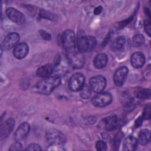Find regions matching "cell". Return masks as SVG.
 Here are the masks:
<instances>
[{
  "label": "cell",
  "instance_id": "f546056e",
  "mask_svg": "<svg viewBox=\"0 0 151 151\" xmlns=\"http://www.w3.org/2000/svg\"><path fill=\"white\" fill-rule=\"evenodd\" d=\"M40 35H41V37L44 39H45L46 40H49L51 39V35L48 33L44 31H40Z\"/></svg>",
  "mask_w": 151,
  "mask_h": 151
},
{
  "label": "cell",
  "instance_id": "ba28073f",
  "mask_svg": "<svg viewBox=\"0 0 151 151\" xmlns=\"http://www.w3.org/2000/svg\"><path fill=\"white\" fill-rule=\"evenodd\" d=\"M85 77L80 73L74 74L69 80V87L73 91H80L84 85Z\"/></svg>",
  "mask_w": 151,
  "mask_h": 151
},
{
  "label": "cell",
  "instance_id": "7402d4cb",
  "mask_svg": "<svg viewBox=\"0 0 151 151\" xmlns=\"http://www.w3.org/2000/svg\"><path fill=\"white\" fill-rule=\"evenodd\" d=\"M150 90L149 88H139L134 91L135 96L141 100H145L150 99Z\"/></svg>",
  "mask_w": 151,
  "mask_h": 151
},
{
  "label": "cell",
  "instance_id": "3957f363",
  "mask_svg": "<svg viewBox=\"0 0 151 151\" xmlns=\"http://www.w3.org/2000/svg\"><path fill=\"white\" fill-rule=\"evenodd\" d=\"M67 59L69 65L74 68H81L85 62L82 52L76 49L67 52Z\"/></svg>",
  "mask_w": 151,
  "mask_h": 151
},
{
  "label": "cell",
  "instance_id": "2e32d148",
  "mask_svg": "<svg viewBox=\"0 0 151 151\" xmlns=\"http://www.w3.org/2000/svg\"><path fill=\"white\" fill-rule=\"evenodd\" d=\"M132 65L135 68H142L145 63V57L141 52H136L133 53L130 58Z\"/></svg>",
  "mask_w": 151,
  "mask_h": 151
},
{
  "label": "cell",
  "instance_id": "484cf974",
  "mask_svg": "<svg viewBox=\"0 0 151 151\" xmlns=\"http://www.w3.org/2000/svg\"><path fill=\"white\" fill-rule=\"evenodd\" d=\"M96 147L97 150L104 151L107 149V145L103 140H99L96 142Z\"/></svg>",
  "mask_w": 151,
  "mask_h": 151
},
{
  "label": "cell",
  "instance_id": "8fae6325",
  "mask_svg": "<svg viewBox=\"0 0 151 151\" xmlns=\"http://www.w3.org/2000/svg\"><path fill=\"white\" fill-rule=\"evenodd\" d=\"M128 71L129 70L126 66H122L116 71L113 76V80L117 86L120 87L124 84L127 78Z\"/></svg>",
  "mask_w": 151,
  "mask_h": 151
},
{
  "label": "cell",
  "instance_id": "44dd1931",
  "mask_svg": "<svg viewBox=\"0 0 151 151\" xmlns=\"http://www.w3.org/2000/svg\"><path fill=\"white\" fill-rule=\"evenodd\" d=\"M150 140V132L147 129H143L142 130L138 136V140L139 142L142 145H146Z\"/></svg>",
  "mask_w": 151,
  "mask_h": 151
},
{
  "label": "cell",
  "instance_id": "7a4b0ae2",
  "mask_svg": "<svg viewBox=\"0 0 151 151\" xmlns=\"http://www.w3.org/2000/svg\"><path fill=\"white\" fill-rule=\"evenodd\" d=\"M77 44L81 52L91 51L96 45V40L94 37L87 36L83 33H79L77 37Z\"/></svg>",
  "mask_w": 151,
  "mask_h": 151
},
{
  "label": "cell",
  "instance_id": "603a6c76",
  "mask_svg": "<svg viewBox=\"0 0 151 151\" xmlns=\"http://www.w3.org/2000/svg\"><path fill=\"white\" fill-rule=\"evenodd\" d=\"M145 42V37L142 34H137L134 35L132 38V45L135 47H140Z\"/></svg>",
  "mask_w": 151,
  "mask_h": 151
},
{
  "label": "cell",
  "instance_id": "9c48e42d",
  "mask_svg": "<svg viewBox=\"0 0 151 151\" xmlns=\"http://www.w3.org/2000/svg\"><path fill=\"white\" fill-rule=\"evenodd\" d=\"M6 14L10 20L18 25H22L25 22L24 15L14 8H8L6 10Z\"/></svg>",
  "mask_w": 151,
  "mask_h": 151
},
{
  "label": "cell",
  "instance_id": "4dcf8cb0",
  "mask_svg": "<svg viewBox=\"0 0 151 151\" xmlns=\"http://www.w3.org/2000/svg\"><path fill=\"white\" fill-rule=\"evenodd\" d=\"M142 122H143V117L141 116L139 117L138 119L135 122V126L136 127H140L142 124Z\"/></svg>",
  "mask_w": 151,
  "mask_h": 151
},
{
  "label": "cell",
  "instance_id": "d6986e66",
  "mask_svg": "<svg viewBox=\"0 0 151 151\" xmlns=\"http://www.w3.org/2000/svg\"><path fill=\"white\" fill-rule=\"evenodd\" d=\"M104 124L105 129L111 131L116 128L119 124V119L116 116H110L104 119Z\"/></svg>",
  "mask_w": 151,
  "mask_h": 151
},
{
  "label": "cell",
  "instance_id": "9a60e30c",
  "mask_svg": "<svg viewBox=\"0 0 151 151\" xmlns=\"http://www.w3.org/2000/svg\"><path fill=\"white\" fill-rule=\"evenodd\" d=\"M29 51L28 45L25 42H21L18 44L14 49L13 55L18 59H22L26 57Z\"/></svg>",
  "mask_w": 151,
  "mask_h": 151
},
{
  "label": "cell",
  "instance_id": "ffe728a7",
  "mask_svg": "<svg viewBox=\"0 0 151 151\" xmlns=\"http://www.w3.org/2000/svg\"><path fill=\"white\" fill-rule=\"evenodd\" d=\"M108 57L106 54L101 53L97 55L94 60V66L98 69L102 68L106 66L107 63Z\"/></svg>",
  "mask_w": 151,
  "mask_h": 151
},
{
  "label": "cell",
  "instance_id": "83f0119b",
  "mask_svg": "<svg viewBox=\"0 0 151 151\" xmlns=\"http://www.w3.org/2000/svg\"><path fill=\"white\" fill-rule=\"evenodd\" d=\"M26 150H41V148L40 146V145L35 144V143H32L30 144L29 145H28L27 147V149H25Z\"/></svg>",
  "mask_w": 151,
  "mask_h": 151
},
{
  "label": "cell",
  "instance_id": "52a82bcc",
  "mask_svg": "<svg viewBox=\"0 0 151 151\" xmlns=\"http://www.w3.org/2000/svg\"><path fill=\"white\" fill-rule=\"evenodd\" d=\"M89 84L91 90L99 93L101 92L105 88L106 86V80L103 76L98 75L91 77L90 79Z\"/></svg>",
  "mask_w": 151,
  "mask_h": 151
},
{
  "label": "cell",
  "instance_id": "4fadbf2b",
  "mask_svg": "<svg viewBox=\"0 0 151 151\" xmlns=\"http://www.w3.org/2000/svg\"><path fill=\"white\" fill-rule=\"evenodd\" d=\"M15 126V120L12 118H10L5 120L1 124L0 127V136L1 139L6 137L12 131Z\"/></svg>",
  "mask_w": 151,
  "mask_h": 151
},
{
  "label": "cell",
  "instance_id": "cb8c5ba5",
  "mask_svg": "<svg viewBox=\"0 0 151 151\" xmlns=\"http://www.w3.org/2000/svg\"><path fill=\"white\" fill-rule=\"evenodd\" d=\"M80 96L83 99H88L91 96V88L90 86L84 84L80 90Z\"/></svg>",
  "mask_w": 151,
  "mask_h": 151
},
{
  "label": "cell",
  "instance_id": "e0dca14e",
  "mask_svg": "<svg viewBox=\"0 0 151 151\" xmlns=\"http://www.w3.org/2000/svg\"><path fill=\"white\" fill-rule=\"evenodd\" d=\"M54 71V65L52 64H47L37 69L36 74L38 77H48Z\"/></svg>",
  "mask_w": 151,
  "mask_h": 151
},
{
  "label": "cell",
  "instance_id": "6da1fadb",
  "mask_svg": "<svg viewBox=\"0 0 151 151\" xmlns=\"http://www.w3.org/2000/svg\"><path fill=\"white\" fill-rule=\"evenodd\" d=\"M61 83V78L58 76L47 77L38 82L34 87V90L41 94L51 93Z\"/></svg>",
  "mask_w": 151,
  "mask_h": 151
},
{
  "label": "cell",
  "instance_id": "277c9868",
  "mask_svg": "<svg viewBox=\"0 0 151 151\" xmlns=\"http://www.w3.org/2000/svg\"><path fill=\"white\" fill-rule=\"evenodd\" d=\"M61 41L63 46L67 52L76 49V38L72 30L65 31L62 34Z\"/></svg>",
  "mask_w": 151,
  "mask_h": 151
},
{
  "label": "cell",
  "instance_id": "30bf717a",
  "mask_svg": "<svg viewBox=\"0 0 151 151\" xmlns=\"http://www.w3.org/2000/svg\"><path fill=\"white\" fill-rule=\"evenodd\" d=\"M19 40V35L17 32H11L9 34L4 40L2 42V47L5 50H10L13 47H15L18 45Z\"/></svg>",
  "mask_w": 151,
  "mask_h": 151
},
{
  "label": "cell",
  "instance_id": "7c38bea8",
  "mask_svg": "<svg viewBox=\"0 0 151 151\" xmlns=\"http://www.w3.org/2000/svg\"><path fill=\"white\" fill-rule=\"evenodd\" d=\"M130 44V41L129 37L126 36H120L117 38L113 44V48L117 51H124L129 48Z\"/></svg>",
  "mask_w": 151,
  "mask_h": 151
},
{
  "label": "cell",
  "instance_id": "d4e9b609",
  "mask_svg": "<svg viewBox=\"0 0 151 151\" xmlns=\"http://www.w3.org/2000/svg\"><path fill=\"white\" fill-rule=\"evenodd\" d=\"M150 105L148 104L146 106H145L143 112V119L145 120H148L150 119Z\"/></svg>",
  "mask_w": 151,
  "mask_h": 151
},
{
  "label": "cell",
  "instance_id": "ac0fdd59",
  "mask_svg": "<svg viewBox=\"0 0 151 151\" xmlns=\"http://www.w3.org/2000/svg\"><path fill=\"white\" fill-rule=\"evenodd\" d=\"M137 145V139L133 136L127 137L123 143V149L125 151H132L136 149Z\"/></svg>",
  "mask_w": 151,
  "mask_h": 151
},
{
  "label": "cell",
  "instance_id": "5b68a950",
  "mask_svg": "<svg viewBox=\"0 0 151 151\" xmlns=\"http://www.w3.org/2000/svg\"><path fill=\"white\" fill-rule=\"evenodd\" d=\"M47 140L51 146H58L63 144L65 139L63 134L55 129H50L47 132Z\"/></svg>",
  "mask_w": 151,
  "mask_h": 151
},
{
  "label": "cell",
  "instance_id": "4316f807",
  "mask_svg": "<svg viewBox=\"0 0 151 151\" xmlns=\"http://www.w3.org/2000/svg\"><path fill=\"white\" fill-rule=\"evenodd\" d=\"M22 149V145H21V144L19 142H17L14 143L9 148V150H12V151H14V150H21Z\"/></svg>",
  "mask_w": 151,
  "mask_h": 151
},
{
  "label": "cell",
  "instance_id": "5bb4252c",
  "mask_svg": "<svg viewBox=\"0 0 151 151\" xmlns=\"http://www.w3.org/2000/svg\"><path fill=\"white\" fill-rule=\"evenodd\" d=\"M30 131V125L27 122L22 123L16 130L14 138L17 142H19L20 140L24 139L29 133Z\"/></svg>",
  "mask_w": 151,
  "mask_h": 151
},
{
  "label": "cell",
  "instance_id": "1f68e13d",
  "mask_svg": "<svg viewBox=\"0 0 151 151\" xmlns=\"http://www.w3.org/2000/svg\"><path fill=\"white\" fill-rule=\"evenodd\" d=\"M102 11H103V7L101 6H99L94 9V14L95 15H99L102 12Z\"/></svg>",
  "mask_w": 151,
  "mask_h": 151
},
{
  "label": "cell",
  "instance_id": "f1b7e54d",
  "mask_svg": "<svg viewBox=\"0 0 151 151\" xmlns=\"http://www.w3.org/2000/svg\"><path fill=\"white\" fill-rule=\"evenodd\" d=\"M144 28H145V31L150 36V32H151V25H150V21L149 20H145L144 21Z\"/></svg>",
  "mask_w": 151,
  "mask_h": 151
},
{
  "label": "cell",
  "instance_id": "8992f818",
  "mask_svg": "<svg viewBox=\"0 0 151 151\" xmlns=\"http://www.w3.org/2000/svg\"><path fill=\"white\" fill-rule=\"evenodd\" d=\"M112 101V96L108 92H100L95 95L91 102L93 104L98 107H103L109 105Z\"/></svg>",
  "mask_w": 151,
  "mask_h": 151
}]
</instances>
